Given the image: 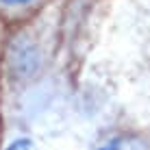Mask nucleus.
Returning a JSON list of instances; mask_svg holds the SVG:
<instances>
[{
	"label": "nucleus",
	"instance_id": "f03ea898",
	"mask_svg": "<svg viewBox=\"0 0 150 150\" xmlns=\"http://www.w3.org/2000/svg\"><path fill=\"white\" fill-rule=\"evenodd\" d=\"M0 2H4V4H28V2H33V0H0Z\"/></svg>",
	"mask_w": 150,
	"mask_h": 150
},
{
	"label": "nucleus",
	"instance_id": "f257e3e1",
	"mask_svg": "<svg viewBox=\"0 0 150 150\" xmlns=\"http://www.w3.org/2000/svg\"><path fill=\"white\" fill-rule=\"evenodd\" d=\"M7 150H35V148L28 139H15V142H11L7 146Z\"/></svg>",
	"mask_w": 150,
	"mask_h": 150
}]
</instances>
